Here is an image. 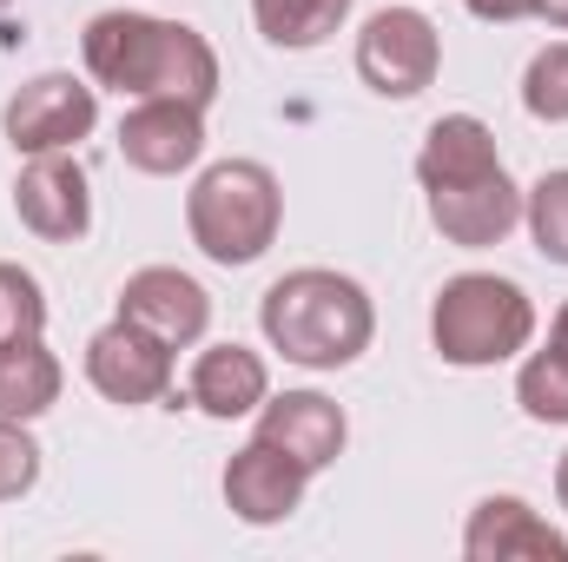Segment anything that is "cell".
<instances>
[{"instance_id":"cell-4","label":"cell","mask_w":568,"mask_h":562,"mask_svg":"<svg viewBox=\"0 0 568 562\" xmlns=\"http://www.w3.org/2000/svg\"><path fill=\"white\" fill-rule=\"evenodd\" d=\"M536 338V304L516 279L496 272H463L436 291L429 304V344L443 364L456 371H483V364H509L516 351H529Z\"/></svg>"},{"instance_id":"cell-14","label":"cell","mask_w":568,"mask_h":562,"mask_svg":"<svg viewBox=\"0 0 568 562\" xmlns=\"http://www.w3.org/2000/svg\"><path fill=\"white\" fill-rule=\"evenodd\" d=\"M258 436L278 443L284 456H297V463L317 476V470H331V463L344 456L351 423H344V411H337L324 391H284V398H265V404H258Z\"/></svg>"},{"instance_id":"cell-6","label":"cell","mask_w":568,"mask_h":562,"mask_svg":"<svg viewBox=\"0 0 568 562\" xmlns=\"http://www.w3.org/2000/svg\"><path fill=\"white\" fill-rule=\"evenodd\" d=\"M0 127H7V145L27 152V159L33 152H73L100 127V93L87 80H73V73H40L7 100Z\"/></svg>"},{"instance_id":"cell-7","label":"cell","mask_w":568,"mask_h":562,"mask_svg":"<svg viewBox=\"0 0 568 562\" xmlns=\"http://www.w3.org/2000/svg\"><path fill=\"white\" fill-rule=\"evenodd\" d=\"M87 378L106 404H159L172 398V344L152 338L133 318H113L106 331L87 338Z\"/></svg>"},{"instance_id":"cell-22","label":"cell","mask_w":568,"mask_h":562,"mask_svg":"<svg viewBox=\"0 0 568 562\" xmlns=\"http://www.w3.org/2000/svg\"><path fill=\"white\" fill-rule=\"evenodd\" d=\"M40 331H47V291H40V279L0 259V344L40 338Z\"/></svg>"},{"instance_id":"cell-10","label":"cell","mask_w":568,"mask_h":562,"mask_svg":"<svg viewBox=\"0 0 568 562\" xmlns=\"http://www.w3.org/2000/svg\"><path fill=\"white\" fill-rule=\"evenodd\" d=\"M424 199H429V225H436L449 245H463V252L503 245V239L523 225V185L509 179V165L489 172V179H469V185H436Z\"/></svg>"},{"instance_id":"cell-24","label":"cell","mask_w":568,"mask_h":562,"mask_svg":"<svg viewBox=\"0 0 568 562\" xmlns=\"http://www.w3.org/2000/svg\"><path fill=\"white\" fill-rule=\"evenodd\" d=\"M476 20H523V13H536V0H463Z\"/></svg>"},{"instance_id":"cell-18","label":"cell","mask_w":568,"mask_h":562,"mask_svg":"<svg viewBox=\"0 0 568 562\" xmlns=\"http://www.w3.org/2000/svg\"><path fill=\"white\" fill-rule=\"evenodd\" d=\"M516 404L536 423H568V304L549 324V344L516 371Z\"/></svg>"},{"instance_id":"cell-11","label":"cell","mask_w":568,"mask_h":562,"mask_svg":"<svg viewBox=\"0 0 568 562\" xmlns=\"http://www.w3.org/2000/svg\"><path fill=\"white\" fill-rule=\"evenodd\" d=\"M304 483H311V470H304L297 456H284L278 443H265V436H252V443L225 463V503H232V516L252 523V530L297 516Z\"/></svg>"},{"instance_id":"cell-13","label":"cell","mask_w":568,"mask_h":562,"mask_svg":"<svg viewBox=\"0 0 568 562\" xmlns=\"http://www.w3.org/2000/svg\"><path fill=\"white\" fill-rule=\"evenodd\" d=\"M469 562H568V536L542 523L523 496H483L463 523Z\"/></svg>"},{"instance_id":"cell-2","label":"cell","mask_w":568,"mask_h":562,"mask_svg":"<svg viewBox=\"0 0 568 562\" xmlns=\"http://www.w3.org/2000/svg\"><path fill=\"white\" fill-rule=\"evenodd\" d=\"M258 324H265V344L278 351L284 364L344 371V364H357L371 351L377 311H371V291L357 279L324 272V265H304V272H284L265 291Z\"/></svg>"},{"instance_id":"cell-17","label":"cell","mask_w":568,"mask_h":562,"mask_svg":"<svg viewBox=\"0 0 568 562\" xmlns=\"http://www.w3.org/2000/svg\"><path fill=\"white\" fill-rule=\"evenodd\" d=\"M60 384H67V371L40 338L0 344V418H20V423L47 418L60 404Z\"/></svg>"},{"instance_id":"cell-12","label":"cell","mask_w":568,"mask_h":562,"mask_svg":"<svg viewBox=\"0 0 568 562\" xmlns=\"http://www.w3.org/2000/svg\"><path fill=\"white\" fill-rule=\"evenodd\" d=\"M120 318H133L152 338H165L172 351H185V344L205 338L212 298H205V284L185 279L179 265H145V272H133V279L120 284Z\"/></svg>"},{"instance_id":"cell-1","label":"cell","mask_w":568,"mask_h":562,"mask_svg":"<svg viewBox=\"0 0 568 562\" xmlns=\"http://www.w3.org/2000/svg\"><path fill=\"white\" fill-rule=\"evenodd\" d=\"M80 53H87V73L100 87L133 93V100L212 107V93H219V53L185 20H159V13H93Z\"/></svg>"},{"instance_id":"cell-16","label":"cell","mask_w":568,"mask_h":562,"mask_svg":"<svg viewBox=\"0 0 568 562\" xmlns=\"http://www.w3.org/2000/svg\"><path fill=\"white\" fill-rule=\"evenodd\" d=\"M489 172H503V152H496V133L476 113H443L424 133V152H417L424 192H436V185H469V179H489Z\"/></svg>"},{"instance_id":"cell-20","label":"cell","mask_w":568,"mask_h":562,"mask_svg":"<svg viewBox=\"0 0 568 562\" xmlns=\"http://www.w3.org/2000/svg\"><path fill=\"white\" fill-rule=\"evenodd\" d=\"M523 219H529V239L549 265H568V172H542L529 192H523Z\"/></svg>"},{"instance_id":"cell-8","label":"cell","mask_w":568,"mask_h":562,"mask_svg":"<svg viewBox=\"0 0 568 562\" xmlns=\"http://www.w3.org/2000/svg\"><path fill=\"white\" fill-rule=\"evenodd\" d=\"M13 212L33 239L47 245H73L87 239L93 225V185H87V165L73 152H33L13 179Z\"/></svg>"},{"instance_id":"cell-3","label":"cell","mask_w":568,"mask_h":562,"mask_svg":"<svg viewBox=\"0 0 568 562\" xmlns=\"http://www.w3.org/2000/svg\"><path fill=\"white\" fill-rule=\"evenodd\" d=\"M185 225H192V245L212 265H252V259H265L284 225L278 172L258 165V159H219V165H205L192 179V192H185Z\"/></svg>"},{"instance_id":"cell-15","label":"cell","mask_w":568,"mask_h":562,"mask_svg":"<svg viewBox=\"0 0 568 562\" xmlns=\"http://www.w3.org/2000/svg\"><path fill=\"white\" fill-rule=\"evenodd\" d=\"M185 398H192V411H205V418H219V423L252 418V411L272 398V371H265V358L245 351V344H205L199 364H192Z\"/></svg>"},{"instance_id":"cell-5","label":"cell","mask_w":568,"mask_h":562,"mask_svg":"<svg viewBox=\"0 0 568 562\" xmlns=\"http://www.w3.org/2000/svg\"><path fill=\"white\" fill-rule=\"evenodd\" d=\"M443 67V40L417 7H384L357 33V73L384 100H417Z\"/></svg>"},{"instance_id":"cell-25","label":"cell","mask_w":568,"mask_h":562,"mask_svg":"<svg viewBox=\"0 0 568 562\" xmlns=\"http://www.w3.org/2000/svg\"><path fill=\"white\" fill-rule=\"evenodd\" d=\"M536 13H542L549 27H562V33H568V0H536Z\"/></svg>"},{"instance_id":"cell-26","label":"cell","mask_w":568,"mask_h":562,"mask_svg":"<svg viewBox=\"0 0 568 562\" xmlns=\"http://www.w3.org/2000/svg\"><path fill=\"white\" fill-rule=\"evenodd\" d=\"M556 503L568 510V450H562V463H556Z\"/></svg>"},{"instance_id":"cell-23","label":"cell","mask_w":568,"mask_h":562,"mask_svg":"<svg viewBox=\"0 0 568 562\" xmlns=\"http://www.w3.org/2000/svg\"><path fill=\"white\" fill-rule=\"evenodd\" d=\"M40 483V443L27 436L20 418H0V503L27 496Z\"/></svg>"},{"instance_id":"cell-19","label":"cell","mask_w":568,"mask_h":562,"mask_svg":"<svg viewBox=\"0 0 568 562\" xmlns=\"http://www.w3.org/2000/svg\"><path fill=\"white\" fill-rule=\"evenodd\" d=\"M252 20L272 47L304 53V47H324L351 20V0H252Z\"/></svg>"},{"instance_id":"cell-9","label":"cell","mask_w":568,"mask_h":562,"mask_svg":"<svg viewBox=\"0 0 568 562\" xmlns=\"http://www.w3.org/2000/svg\"><path fill=\"white\" fill-rule=\"evenodd\" d=\"M205 152V107L185 100H140L120 120V159L145 179H179Z\"/></svg>"},{"instance_id":"cell-27","label":"cell","mask_w":568,"mask_h":562,"mask_svg":"<svg viewBox=\"0 0 568 562\" xmlns=\"http://www.w3.org/2000/svg\"><path fill=\"white\" fill-rule=\"evenodd\" d=\"M0 13H7V0H0Z\"/></svg>"},{"instance_id":"cell-21","label":"cell","mask_w":568,"mask_h":562,"mask_svg":"<svg viewBox=\"0 0 568 562\" xmlns=\"http://www.w3.org/2000/svg\"><path fill=\"white\" fill-rule=\"evenodd\" d=\"M523 107L542 127H568V40H549L523 73Z\"/></svg>"}]
</instances>
